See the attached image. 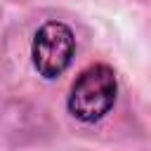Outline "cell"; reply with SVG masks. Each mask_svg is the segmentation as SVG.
<instances>
[{
	"instance_id": "2",
	"label": "cell",
	"mask_w": 151,
	"mask_h": 151,
	"mask_svg": "<svg viewBox=\"0 0 151 151\" xmlns=\"http://www.w3.org/2000/svg\"><path fill=\"white\" fill-rule=\"evenodd\" d=\"M73 52H76L73 33L66 24L47 21L35 31L31 57H33V66L38 68V73L42 78L61 76L68 68V64L73 59Z\"/></svg>"
},
{
	"instance_id": "1",
	"label": "cell",
	"mask_w": 151,
	"mask_h": 151,
	"mask_svg": "<svg viewBox=\"0 0 151 151\" xmlns=\"http://www.w3.org/2000/svg\"><path fill=\"white\" fill-rule=\"evenodd\" d=\"M116 90L118 83L113 68L106 64H94L85 68L73 83L68 94V111L83 123H94L111 111Z\"/></svg>"
}]
</instances>
